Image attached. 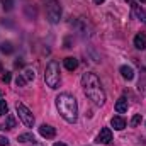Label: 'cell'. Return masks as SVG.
I'll return each mask as SVG.
<instances>
[{
	"label": "cell",
	"instance_id": "8fae6325",
	"mask_svg": "<svg viewBox=\"0 0 146 146\" xmlns=\"http://www.w3.org/2000/svg\"><path fill=\"white\" fill-rule=\"evenodd\" d=\"M15 127V115H12V114H9L7 117H5V121H3V124H2V129L5 131V129H14Z\"/></svg>",
	"mask_w": 146,
	"mask_h": 146
},
{
	"label": "cell",
	"instance_id": "7c38bea8",
	"mask_svg": "<svg viewBox=\"0 0 146 146\" xmlns=\"http://www.w3.org/2000/svg\"><path fill=\"white\" fill-rule=\"evenodd\" d=\"M134 46H136L138 49H145V48H146V36H145V34H141V33H139V34H136V36H134Z\"/></svg>",
	"mask_w": 146,
	"mask_h": 146
},
{
	"label": "cell",
	"instance_id": "f1b7e54d",
	"mask_svg": "<svg viewBox=\"0 0 146 146\" xmlns=\"http://www.w3.org/2000/svg\"><path fill=\"white\" fill-rule=\"evenodd\" d=\"M139 2H146V0H139Z\"/></svg>",
	"mask_w": 146,
	"mask_h": 146
},
{
	"label": "cell",
	"instance_id": "3957f363",
	"mask_svg": "<svg viewBox=\"0 0 146 146\" xmlns=\"http://www.w3.org/2000/svg\"><path fill=\"white\" fill-rule=\"evenodd\" d=\"M44 82L49 88H58L61 76H60V65L56 60H51L46 66V73H44Z\"/></svg>",
	"mask_w": 146,
	"mask_h": 146
},
{
	"label": "cell",
	"instance_id": "8992f818",
	"mask_svg": "<svg viewBox=\"0 0 146 146\" xmlns=\"http://www.w3.org/2000/svg\"><path fill=\"white\" fill-rule=\"evenodd\" d=\"M39 134H41L42 138H46V139H53V138L56 136V129H54L53 126H49V124H42V126L39 127Z\"/></svg>",
	"mask_w": 146,
	"mask_h": 146
},
{
	"label": "cell",
	"instance_id": "9c48e42d",
	"mask_svg": "<svg viewBox=\"0 0 146 146\" xmlns=\"http://www.w3.org/2000/svg\"><path fill=\"white\" fill-rule=\"evenodd\" d=\"M110 126H112L115 131H122V129L126 127V119L121 117V115H114V117L110 119Z\"/></svg>",
	"mask_w": 146,
	"mask_h": 146
},
{
	"label": "cell",
	"instance_id": "83f0119b",
	"mask_svg": "<svg viewBox=\"0 0 146 146\" xmlns=\"http://www.w3.org/2000/svg\"><path fill=\"white\" fill-rule=\"evenodd\" d=\"M0 73H2V63H0Z\"/></svg>",
	"mask_w": 146,
	"mask_h": 146
},
{
	"label": "cell",
	"instance_id": "52a82bcc",
	"mask_svg": "<svg viewBox=\"0 0 146 146\" xmlns=\"http://www.w3.org/2000/svg\"><path fill=\"white\" fill-rule=\"evenodd\" d=\"M126 2L131 5V9H133L134 15H136L139 21H143V22H145V21H146V14H145V10L139 7V3H138V2H134V0H126Z\"/></svg>",
	"mask_w": 146,
	"mask_h": 146
},
{
	"label": "cell",
	"instance_id": "ffe728a7",
	"mask_svg": "<svg viewBox=\"0 0 146 146\" xmlns=\"http://www.w3.org/2000/svg\"><path fill=\"white\" fill-rule=\"evenodd\" d=\"M7 110H9L7 102H5L3 99H0V115H5V114H7Z\"/></svg>",
	"mask_w": 146,
	"mask_h": 146
},
{
	"label": "cell",
	"instance_id": "d4e9b609",
	"mask_svg": "<svg viewBox=\"0 0 146 146\" xmlns=\"http://www.w3.org/2000/svg\"><path fill=\"white\" fill-rule=\"evenodd\" d=\"M54 146H66L65 143H54Z\"/></svg>",
	"mask_w": 146,
	"mask_h": 146
},
{
	"label": "cell",
	"instance_id": "e0dca14e",
	"mask_svg": "<svg viewBox=\"0 0 146 146\" xmlns=\"http://www.w3.org/2000/svg\"><path fill=\"white\" fill-rule=\"evenodd\" d=\"M0 49H2V53H5V54H10V53L14 51V46H12L10 42H3V44L0 46Z\"/></svg>",
	"mask_w": 146,
	"mask_h": 146
},
{
	"label": "cell",
	"instance_id": "6da1fadb",
	"mask_svg": "<svg viewBox=\"0 0 146 146\" xmlns=\"http://www.w3.org/2000/svg\"><path fill=\"white\" fill-rule=\"evenodd\" d=\"M82 87H83V92L85 95L95 104V106H104L106 104V92H104V87L99 80V76L92 72L83 73L82 76Z\"/></svg>",
	"mask_w": 146,
	"mask_h": 146
},
{
	"label": "cell",
	"instance_id": "d6986e66",
	"mask_svg": "<svg viewBox=\"0 0 146 146\" xmlns=\"http://www.w3.org/2000/svg\"><path fill=\"white\" fill-rule=\"evenodd\" d=\"M2 3H3V10H7V12H10L14 9V0H3Z\"/></svg>",
	"mask_w": 146,
	"mask_h": 146
},
{
	"label": "cell",
	"instance_id": "5bb4252c",
	"mask_svg": "<svg viewBox=\"0 0 146 146\" xmlns=\"http://www.w3.org/2000/svg\"><path fill=\"white\" fill-rule=\"evenodd\" d=\"M115 110L119 112V114H122V112H126L127 110V99H124V97H121L117 102H115Z\"/></svg>",
	"mask_w": 146,
	"mask_h": 146
},
{
	"label": "cell",
	"instance_id": "ac0fdd59",
	"mask_svg": "<svg viewBox=\"0 0 146 146\" xmlns=\"http://www.w3.org/2000/svg\"><path fill=\"white\" fill-rule=\"evenodd\" d=\"M26 83H27V80L24 78V75H22V73H19V75H17V78H15V85H17V87H24Z\"/></svg>",
	"mask_w": 146,
	"mask_h": 146
},
{
	"label": "cell",
	"instance_id": "2e32d148",
	"mask_svg": "<svg viewBox=\"0 0 146 146\" xmlns=\"http://www.w3.org/2000/svg\"><path fill=\"white\" fill-rule=\"evenodd\" d=\"M29 141H34L33 133H24V134L19 136V143H29Z\"/></svg>",
	"mask_w": 146,
	"mask_h": 146
},
{
	"label": "cell",
	"instance_id": "603a6c76",
	"mask_svg": "<svg viewBox=\"0 0 146 146\" xmlns=\"http://www.w3.org/2000/svg\"><path fill=\"white\" fill-rule=\"evenodd\" d=\"M10 80H12V75H10L9 72H5L3 75H2V82H3V83H9Z\"/></svg>",
	"mask_w": 146,
	"mask_h": 146
},
{
	"label": "cell",
	"instance_id": "ba28073f",
	"mask_svg": "<svg viewBox=\"0 0 146 146\" xmlns=\"http://www.w3.org/2000/svg\"><path fill=\"white\" fill-rule=\"evenodd\" d=\"M110 141H112V131H110L109 127H104V129L100 131V134L97 136V143H102V145H109Z\"/></svg>",
	"mask_w": 146,
	"mask_h": 146
},
{
	"label": "cell",
	"instance_id": "4316f807",
	"mask_svg": "<svg viewBox=\"0 0 146 146\" xmlns=\"http://www.w3.org/2000/svg\"><path fill=\"white\" fill-rule=\"evenodd\" d=\"M95 3H102V2H106V0H94Z\"/></svg>",
	"mask_w": 146,
	"mask_h": 146
},
{
	"label": "cell",
	"instance_id": "7402d4cb",
	"mask_svg": "<svg viewBox=\"0 0 146 146\" xmlns=\"http://www.w3.org/2000/svg\"><path fill=\"white\" fill-rule=\"evenodd\" d=\"M22 75H24V78H26L27 82H29V80H34V72H33V70H26Z\"/></svg>",
	"mask_w": 146,
	"mask_h": 146
},
{
	"label": "cell",
	"instance_id": "277c9868",
	"mask_svg": "<svg viewBox=\"0 0 146 146\" xmlns=\"http://www.w3.org/2000/svg\"><path fill=\"white\" fill-rule=\"evenodd\" d=\"M46 14L51 24H58L61 19V7L58 0H46Z\"/></svg>",
	"mask_w": 146,
	"mask_h": 146
},
{
	"label": "cell",
	"instance_id": "cb8c5ba5",
	"mask_svg": "<svg viewBox=\"0 0 146 146\" xmlns=\"http://www.w3.org/2000/svg\"><path fill=\"white\" fill-rule=\"evenodd\" d=\"M0 146H10L9 139H7L5 136H0Z\"/></svg>",
	"mask_w": 146,
	"mask_h": 146
},
{
	"label": "cell",
	"instance_id": "4fadbf2b",
	"mask_svg": "<svg viewBox=\"0 0 146 146\" xmlns=\"http://www.w3.org/2000/svg\"><path fill=\"white\" fill-rule=\"evenodd\" d=\"M119 72L122 75V78H126V80H133V78H134V72H133L131 66H126V65H124V66H121Z\"/></svg>",
	"mask_w": 146,
	"mask_h": 146
},
{
	"label": "cell",
	"instance_id": "7a4b0ae2",
	"mask_svg": "<svg viewBox=\"0 0 146 146\" xmlns=\"http://www.w3.org/2000/svg\"><path fill=\"white\" fill-rule=\"evenodd\" d=\"M56 107L60 115L66 121V122H76L78 119V106H76V99L72 94H60L56 97Z\"/></svg>",
	"mask_w": 146,
	"mask_h": 146
},
{
	"label": "cell",
	"instance_id": "44dd1931",
	"mask_svg": "<svg viewBox=\"0 0 146 146\" xmlns=\"http://www.w3.org/2000/svg\"><path fill=\"white\" fill-rule=\"evenodd\" d=\"M139 122H141V114H134V115H133V119H131V126H133V127H136Z\"/></svg>",
	"mask_w": 146,
	"mask_h": 146
},
{
	"label": "cell",
	"instance_id": "9a60e30c",
	"mask_svg": "<svg viewBox=\"0 0 146 146\" xmlns=\"http://www.w3.org/2000/svg\"><path fill=\"white\" fill-rule=\"evenodd\" d=\"M138 88H139V90H145V88H146V70H145V68L141 70V75H139V82H138Z\"/></svg>",
	"mask_w": 146,
	"mask_h": 146
},
{
	"label": "cell",
	"instance_id": "484cf974",
	"mask_svg": "<svg viewBox=\"0 0 146 146\" xmlns=\"http://www.w3.org/2000/svg\"><path fill=\"white\" fill-rule=\"evenodd\" d=\"M33 146H44V145H41V143H34V141H33Z\"/></svg>",
	"mask_w": 146,
	"mask_h": 146
},
{
	"label": "cell",
	"instance_id": "5b68a950",
	"mask_svg": "<svg viewBox=\"0 0 146 146\" xmlns=\"http://www.w3.org/2000/svg\"><path fill=\"white\" fill-rule=\"evenodd\" d=\"M15 110H17L19 119L22 121V124H24V126H27V127H33V126H34V115H33V112L27 109L24 104L17 102V104H15Z\"/></svg>",
	"mask_w": 146,
	"mask_h": 146
},
{
	"label": "cell",
	"instance_id": "30bf717a",
	"mask_svg": "<svg viewBox=\"0 0 146 146\" xmlns=\"http://www.w3.org/2000/svg\"><path fill=\"white\" fill-rule=\"evenodd\" d=\"M65 68L68 70V72H73V70H76L78 68V60L76 58H73V56H68V58H65Z\"/></svg>",
	"mask_w": 146,
	"mask_h": 146
}]
</instances>
